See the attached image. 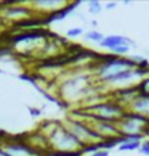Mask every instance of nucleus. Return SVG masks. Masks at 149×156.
Here are the masks:
<instances>
[{
  "label": "nucleus",
  "mask_w": 149,
  "mask_h": 156,
  "mask_svg": "<svg viewBox=\"0 0 149 156\" xmlns=\"http://www.w3.org/2000/svg\"><path fill=\"white\" fill-rule=\"evenodd\" d=\"M105 60H101L100 67L96 69V75L98 77L104 82H110L113 77L120 75L126 70H132V69H137L139 63L130 58H123V57H117V55H110V57H104Z\"/></svg>",
  "instance_id": "1"
},
{
  "label": "nucleus",
  "mask_w": 149,
  "mask_h": 156,
  "mask_svg": "<svg viewBox=\"0 0 149 156\" xmlns=\"http://www.w3.org/2000/svg\"><path fill=\"white\" fill-rule=\"evenodd\" d=\"M118 131L122 137H136V136H146L149 130V118L135 114L132 111H126L124 115L117 121Z\"/></svg>",
  "instance_id": "2"
},
{
  "label": "nucleus",
  "mask_w": 149,
  "mask_h": 156,
  "mask_svg": "<svg viewBox=\"0 0 149 156\" xmlns=\"http://www.w3.org/2000/svg\"><path fill=\"white\" fill-rule=\"evenodd\" d=\"M51 143L61 153H82L85 149V144L74 136L70 130L64 129V127L56 129L53 131Z\"/></svg>",
  "instance_id": "3"
},
{
  "label": "nucleus",
  "mask_w": 149,
  "mask_h": 156,
  "mask_svg": "<svg viewBox=\"0 0 149 156\" xmlns=\"http://www.w3.org/2000/svg\"><path fill=\"white\" fill-rule=\"evenodd\" d=\"M89 112H92V115L95 117V120L98 121H108V122H117L126 112V109L123 108V105L120 104H96L88 108Z\"/></svg>",
  "instance_id": "4"
},
{
  "label": "nucleus",
  "mask_w": 149,
  "mask_h": 156,
  "mask_svg": "<svg viewBox=\"0 0 149 156\" xmlns=\"http://www.w3.org/2000/svg\"><path fill=\"white\" fill-rule=\"evenodd\" d=\"M102 48H107V50H114L117 47H122V45H132V41L127 37H123V35H108L105 37L102 42L100 44Z\"/></svg>",
  "instance_id": "5"
},
{
  "label": "nucleus",
  "mask_w": 149,
  "mask_h": 156,
  "mask_svg": "<svg viewBox=\"0 0 149 156\" xmlns=\"http://www.w3.org/2000/svg\"><path fill=\"white\" fill-rule=\"evenodd\" d=\"M129 109L135 114L149 118V96H137L129 105Z\"/></svg>",
  "instance_id": "6"
},
{
  "label": "nucleus",
  "mask_w": 149,
  "mask_h": 156,
  "mask_svg": "<svg viewBox=\"0 0 149 156\" xmlns=\"http://www.w3.org/2000/svg\"><path fill=\"white\" fill-rule=\"evenodd\" d=\"M136 88H137L139 96H149V76L142 79L139 85H136Z\"/></svg>",
  "instance_id": "7"
},
{
  "label": "nucleus",
  "mask_w": 149,
  "mask_h": 156,
  "mask_svg": "<svg viewBox=\"0 0 149 156\" xmlns=\"http://www.w3.org/2000/svg\"><path fill=\"white\" fill-rule=\"evenodd\" d=\"M104 38H105V37H104L101 32H98V31H88V32H85V40L92 41V42L101 44Z\"/></svg>",
  "instance_id": "8"
},
{
  "label": "nucleus",
  "mask_w": 149,
  "mask_h": 156,
  "mask_svg": "<svg viewBox=\"0 0 149 156\" xmlns=\"http://www.w3.org/2000/svg\"><path fill=\"white\" fill-rule=\"evenodd\" d=\"M88 9L92 15H98L102 10V5L98 0H92V2H88Z\"/></svg>",
  "instance_id": "9"
},
{
  "label": "nucleus",
  "mask_w": 149,
  "mask_h": 156,
  "mask_svg": "<svg viewBox=\"0 0 149 156\" xmlns=\"http://www.w3.org/2000/svg\"><path fill=\"white\" fill-rule=\"evenodd\" d=\"M83 34V29L82 28H70L67 32H66V35H67L69 38H74V37H81V35Z\"/></svg>",
  "instance_id": "10"
},
{
  "label": "nucleus",
  "mask_w": 149,
  "mask_h": 156,
  "mask_svg": "<svg viewBox=\"0 0 149 156\" xmlns=\"http://www.w3.org/2000/svg\"><path fill=\"white\" fill-rule=\"evenodd\" d=\"M129 50H130V45H122V47H117L114 50H111V53L115 55H123L126 53H129Z\"/></svg>",
  "instance_id": "11"
},
{
  "label": "nucleus",
  "mask_w": 149,
  "mask_h": 156,
  "mask_svg": "<svg viewBox=\"0 0 149 156\" xmlns=\"http://www.w3.org/2000/svg\"><path fill=\"white\" fill-rule=\"evenodd\" d=\"M139 152L145 156H149V140H145V142L142 143V146H140Z\"/></svg>",
  "instance_id": "12"
},
{
  "label": "nucleus",
  "mask_w": 149,
  "mask_h": 156,
  "mask_svg": "<svg viewBox=\"0 0 149 156\" xmlns=\"http://www.w3.org/2000/svg\"><path fill=\"white\" fill-rule=\"evenodd\" d=\"M89 156H108V150L98 149V150H95V152H92V155H89Z\"/></svg>",
  "instance_id": "13"
},
{
  "label": "nucleus",
  "mask_w": 149,
  "mask_h": 156,
  "mask_svg": "<svg viewBox=\"0 0 149 156\" xmlns=\"http://www.w3.org/2000/svg\"><path fill=\"white\" fill-rule=\"evenodd\" d=\"M117 6V3L115 2H113V3H108V5H105V9H113V7Z\"/></svg>",
  "instance_id": "14"
}]
</instances>
